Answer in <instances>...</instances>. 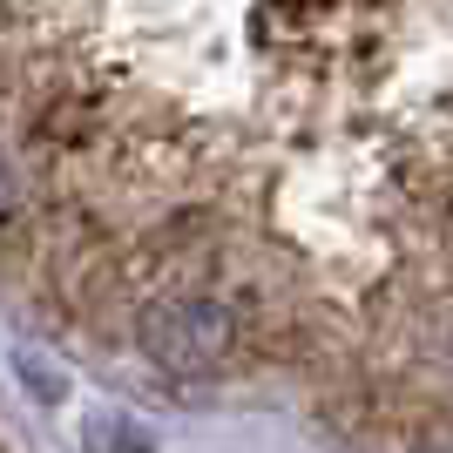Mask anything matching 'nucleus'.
<instances>
[{"instance_id":"nucleus-1","label":"nucleus","mask_w":453,"mask_h":453,"mask_svg":"<svg viewBox=\"0 0 453 453\" xmlns=\"http://www.w3.org/2000/svg\"><path fill=\"white\" fill-rule=\"evenodd\" d=\"M230 345H237V325L217 298H163L142 319V352H150L163 372H217L230 359Z\"/></svg>"},{"instance_id":"nucleus-2","label":"nucleus","mask_w":453,"mask_h":453,"mask_svg":"<svg viewBox=\"0 0 453 453\" xmlns=\"http://www.w3.org/2000/svg\"><path fill=\"white\" fill-rule=\"evenodd\" d=\"M14 210V170H7V156H0V217Z\"/></svg>"}]
</instances>
